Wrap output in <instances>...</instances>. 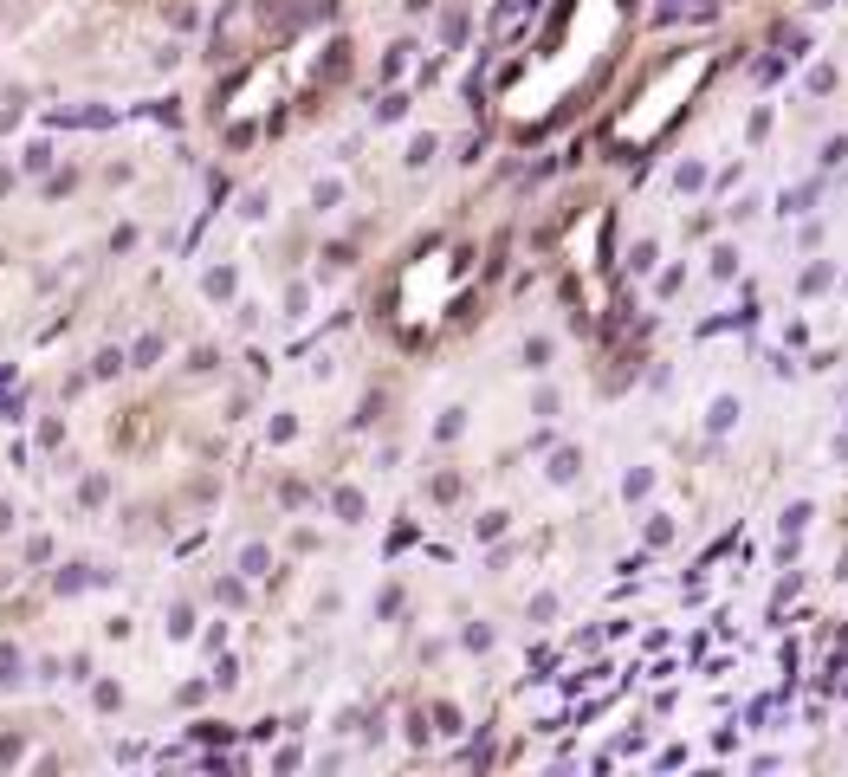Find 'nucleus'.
I'll use <instances>...</instances> for the list:
<instances>
[{"label":"nucleus","instance_id":"nucleus-1","mask_svg":"<svg viewBox=\"0 0 848 777\" xmlns=\"http://www.w3.org/2000/svg\"><path fill=\"white\" fill-rule=\"evenodd\" d=\"M311 201H318V208H337V201H344V182H318V188H311Z\"/></svg>","mask_w":848,"mask_h":777},{"label":"nucleus","instance_id":"nucleus-2","mask_svg":"<svg viewBox=\"0 0 848 777\" xmlns=\"http://www.w3.org/2000/svg\"><path fill=\"white\" fill-rule=\"evenodd\" d=\"M434 149H441V136H415V149H408V162H434Z\"/></svg>","mask_w":848,"mask_h":777}]
</instances>
